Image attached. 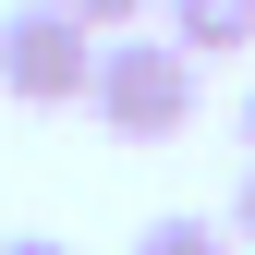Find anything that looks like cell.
<instances>
[{
  "instance_id": "1",
  "label": "cell",
  "mask_w": 255,
  "mask_h": 255,
  "mask_svg": "<svg viewBox=\"0 0 255 255\" xmlns=\"http://www.w3.org/2000/svg\"><path fill=\"white\" fill-rule=\"evenodd\" d=\"M207 98V61L182 37H146V24H122V37H98V73H85V110L110 122L122 146H170L182 122H195Z\"/></svg>"
},
{
  "instance_id": "2",
  "label": "cell",
  "mask_w": 255,
  "mask_h": 255,
  "mask_svg": "<svg viewBox=\"0 0 255 255\" xmlns=\"http://www.w3.org/2000/svg\"><path fill=\"white\" fill-rule=\"evenodd\" d=\"M85 73H98V24L85 12H61V0H12L0 12V98L85 110Z\"/></svg>"
},
{
  "instance_id": "3",
  "label": "cell",
  "mask_w": 255,
  "mask_h": 255,
  "mask_svg": "<svg viewBox=\"0 0 255 255\" xmlns=\"http://www.w3.org/2000/svg\"><path fill=\"white\" fill-rule=\"evenodd\" d=\"M158 37H182L195 61H243L255 49V0H158Z\"/></svg>"
},
{
  "instance_id": "4",
  "label": "cell",
  "mask_w": 255,
  "mask_h": 255,
  "mask_svg": "<svg viewBox=\"0 0 255 255\" xmlns=\"http://www.w3.org/2000/svg\"><path fill=\"white\" fill-rule=\"evenodd\" d=\"M134 255H231V231H219V219H146V231H134Z\"/></svg>"
},
{
  "instance_id": "5",
  "label": "cell",
  "mask_w": 255,
  "mask_h": 255,
  "mask_svg": "<svg viewBox=\"0 0 255 255\" xmlns=\"http://www.w3.org/2000/svg\"><path fill=\"white\" fill-rule=\"evenodd\" d=\"M61 12H85V24H98V37H122V24H146L158 0H61Z\"/></svg>"
},
{
  "instance_id": "6",
  "label": "cell",
  "mask_w": 255,
  "mask_h": 255,
  "mask_svg": "<svg viewBox=\"0 0 255 255\" xmlns=\"http://www.w3.org/2000/svg\"><path fill=\"white\" fill-rule=\"evenodd\" d=\"M231 243L255 255V170H243V195H231Z\"/></svg>"
},
{
  "instance_id": "7",
  "label": "cell",
  "mask_w": 255,
  "mask_h": 255,
  "mask_svg": "<svg viewBox=\"0 0 255 255\" xmlns=\"http://www.w3.org/2000/svg\"><path fill=\"white\" fill-rule=\"evenodd\" d=\"M0 255H73V243H61V231H12Z\"/></svg>"
},
{
  "instance_id": "8",
  "label": "cell",
  "mask_w": 255,
  "mask_h": 255,
  "mask_svg": "<svg viewBox=\"0 0 255 255\" xmlns=\"http://www.w3.org/2000/svg\"><path fill=\"white\" fill-rule=\"evenodd\" d=\"M243 146H255V98H243Z\"/></svg>"
},
{
  "instance_id": "9",
  "label": "cell",
  "mask_w": 255,
  "mask_h": 255,
  "mask_svg": "<svg viewBox=\"0 0 255 255\" xmlns=\"http://www.w3.org/2000/svg\"><path fill=\"white\" fill-rule=\"evenodd\" d=\"M231 255H243V243H231Z\"/></svg>"
}]
</instances>
